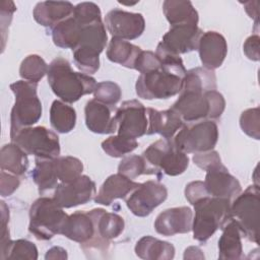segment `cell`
<instances>
[{
    "instance_id": "obj_1",
    "label": "cell",
    "mask_w": 260,
    "mask_h": 260,
    "mask_svg": "<svg viewBox=\"0 0 260 260\" xmlns=\"http://www.w3.org/2000/svg\"><path fill=\"white\" fill-rule=\"evenodd\" d=\"M160 59L158 69L140 74L136 81V93L144 100L169 99L180 93L187 72L180 56L155 51Z\"/></svg>"
},
{
    "instance_id": "obj_2",
    "label": "cell",
    "mask_w": 260,
    "mask_h": 260,
    "mask_svg": "<svg viewBox=\"0 0 260 260\" xmlns=\"http://www.w3.org/2000/svg\"><path fill=\"white\" fill-rule=\"evenodd\" d=\"M47 76L53 92L62 102L68 104L75 103L81 96L93 92L96 86L93 77L73 71L70 63L62 57H57L49 64Z\"/></svg>"
},
{
    "instance_id": "obj_3",
    "label": "cell",
    "mask_w": 260,
    "mask_h": 260,
    "mask_svg": "<svg viewBox=\"0 0 260 260\" xmlns=\"http://www.w3.org/2000/svg\"><path fill=\"white\" fill-rule=\"evenodd\" d=\"M225 108L223 95L217 90L182 88L178 100L170 108L184 122L218 119Z\"/></svg>"
},
{
    "instance_id": "obj_4",
    "label": "cell",
    "mask_w": 260,
    "mask_h": 260,
    "mask_svg": "<svg viewBox=\"0 0 260 260\" xmlns=\"http://www.w3.org/2000/svg\"><path fill=\"white\" fill-rule=\"evenodd\" d=\"M195 215L192 222L193 238L205 243L213 234L222 229L231 219V200L206 196L194 204Z\"/></svg>"
},
{
    "instance_id": "obj_5",
    "label": "cell",
    "mask_w": 260,
    "mask_h": 260,
    "mask_svg": "<svg viewBox=\"0 0 260 260\" xmlns=\"http://www.w3.org/2000/svg\"><path fill=\"white\" fill-rule=\"evenodd\" d=\"M38 83L18 80L10 84L15 103L10 114V135L30 127L42 117V103L37 94Z\"/></svg>"
},
{
    "instance_id": "obj_6",
    "label": "cell",
    "mask_w": 260,
    "mask_h": 260,
    "mask_svg": "<svg viewBox=\"0 0 260 260\" xmlns=\"http://www.w3.org/2000/svg\"><path fill=\"white\" fill-rule=\"evenodd\" d=\"M108 41L106 26L103 21L85 24L77 47L73 50L75 66L83 73L93 74L100 68V54Z\"/></svg>"
},
{
    "instance_id": "obj_7",
    "label": "cell",
    "mask_w": 260,
    "mask_h": 260,
    "mask_svg": "<svg viewBox=\"0 0 260 260\" xmlns=\"http://www.w3.org/2000/svg\"><path fill=\"white\" fill-rule=\"evenodd\" d=\"M67 217L66 212L53 198L40 197L29 208L28 232L38 240H50L61 234Z\"/></svg>"
},
{
    "instance_id": "obj_8",
    "label": "cell",
    "mask_w": 260,
    "mask_h": 260,
    "mask_svg": "<svg viewBox=\"0 0 260 260\" xmlns=\"http://www.w3.org/2000/svg\"><path fill=\"white\" fill-rule=\"evenodd\" d=\"M260 192L258 185L249 186L231 203V219L236 221L243 237L258 244Z\"/></svg>"
},
{
    "instance_id": "obj_9",
    "label": "cell",
    "mask_w": 260,
    "mask_h": 260,
    "mask_svg": "<svg viewBox=\"0 0 260 260\" xmlns=\"http://www.w3.org/2000/svg\"><path fill=\"white\" fill-rule=\"evenodd\" d=\"M10 140L36 159L55 158L60 154L58 135L43 126L22 128L10 135Z\"/></svg>"
},
{
    "instance_id": "obj_10",
    "label": "cell",
    "mask_w": 260,
    "mask_h": 260,
    "mask_svg": "<svg viewBox=\"0 0 260 260\" xmlns=\"http://www.w3.org/2000/svg\"><path fill=\"white\" fill-rule=\"evenodd\" d=\"M176 146L185 153H200L212 150L218 140V128L212 120H201L185 125L173 138Z\"/></svg>"
},
{
    "instance_id": "obj_11",
    "label": "cell",
    "mask_w": 260,
    "mask_h": 260,
    "mask_svg": "<svg viewBox=\"0 0 260 260\" xmlns=\"http://www.w3.org/2000/svg\"><path fill=\"white\" fill-rule=\"evenodd\" d=\"M147 162L168 176L183 174L189 165L187 153L180 150L173 138H161L151 143L142 153Z\"/></svg>"
},
{
    "instance_id": "obj_12",
    "label": "cell",
    "mask_w": 260,
    "mask_h": 260,
    "mask_svg": "<svg viewBox=\"0 0 260 260\" xmlns=\"http://www.w3.org/2000/svg\"><path fill=\"white\" fill-rule=\"evenodd\" d=\"M94 224V235L80 247L87 255L88 253H103L109 250L111 241L118 238L124 231L123 217L114 212H108L103 208H94L88 211Z\"/></svg>"
},
{
    "instance_id": "obj_13",
    "label": "cell",
    "mask_w": 260,
    "mask_h": 260,
    "mask_svg": "<svg viewBox=\"0 0 260 260\" xmlns=\"http://www.w3.org/2000/svg\"><path fill=\"white\" fill-rule=\"evenodd\" d=\"M115 132L118 135L136 139L147 132L146 108L137 100L125 101L113 117Z\"/></svg>"
},
{
    "instance_id": "obj_14",
    "label": "cell",
    "mask_w": 260,
    "mask_h": 260,
    "mask_svg": "<svg viewBox=\"0 0 260 260\" xmlns=\"http://www.w3.org/2000/svg\"><path fill=\"white\" fill-rule=\"evenodd\" d=\"M168 197L167 187L157 181H146L139 184L126 199L130 211L139 217L149 215Z\"/></svg>"
},
{
    "instance_id": "obj_15",
    "label": "cell",
    "mask_w": 260,
    "mask_h": 260,
    "mask_svg": "<svg viewBox=\"0 0 260 260\" xmlns=\"http://www.w3.org/2000/svg\"><path fill=\"white\" fill-rule=\"evenodd\" d=\"M202 30L194 24H183L171 26L157 45L156 51L180 56L197 50Z\"/></svg>"
},
{
    "instance_id": "obj_16",
    "label": "cell",
    "mask_w": 260,
    "mask_h": 260,
    "mask_svg": "<svg viewBox=\"0 0 260 260\" xmlns=\"http://www.w3.org/2000/svg\"><path fill=\"white\" fill-rule=\"evenodd\" d=\"M95 194V183L85 175H81L69 183L57 185L53 199L62 208H71L90 201Z\"/></svg>"
},
{
    "instance_id": "obj_17",
    "label": "cell",
    "mask_w": 260,
    "mask_h": 260,
    "mask_svg": "<svg viewBox=\"0 0 260 260\" xmlns=\"http://www.w3.org/2000/svg\"><path fill=\"white\" fill-rule=\"evenodd\" d=\"M105 26L113 38L134 40L144 31L145 20L140 13L113 9L105 16Z\"/></svg>"
},
{
    "instance_id": "obj_18",
    "label": "cell",
    "mask_w": 260,
    "mask_h": 260,
    "mask_svg": "<svg viewBox=\"0 0 260 260\" xmlns=\"http://www.w3.org/2000/svg\"><path fill=\"white\" fill-rule=\"evenodd\" d=\"M205 172L206 176L203 183L209 196L232 200L242 192L240 182L229 173L222 162Z\"/></svg>"
},
{
    "instance_id": "obj_19",
    "label": "cell",
    "mask_w": 260,
    "mask_h": 260,
    "mask_svg": "<svg viewBox=\"0 0 260 260\" xmlns=\"http://www.w3.org/2000/svg\"><path fill=\"white\" fill-rule=\"evenodd\" d=\"M193 212L187 206L168 208L160 212L154 221V229L162 236L186 234L192 231Z\"/></svg>"
},
{
    "instance_id": "obj_20",
    "label": "cell",
    "mask_w": 260,
    "mask_h": 260,
    "mask_svg": "<svg viewBox=\"0 0 260 260\" xmlns=\"http://www.w3.org/2000/svg\"><path fill=\"white\" fill-rule=\"evenodd\" d=\"M197 50L203 67L214 70L223 63L228 53V45L224 37L219 32L206 31L200 37Z\"/></svg>"
},
{
    "instance_id": "obj_21",
    "label": "cell",
    "mask_w": 260,
    "mask_h": 260,
    "mask_svg": "<svg viewBox=\"0 0 260 260\" xmlns=\"http://www.w3.org/2000/svg\"><path fill=\"white\" fill-rule=\"evenodd\" d=\"M148 128L146 134H159L164 138H174L177 132L184 126V121L173 110L157 111L152 108L146 109Z\"/></svg>"
},
{
    "instance_id": "obj_22",
    "label": "cell",
    "mask_w": 260,
    "mask_h": 260,
    "mask_svg": "<svg viewBox=\"0 0 260 260\" xmlns=\"http://www.w3.org/2000/svg\"><path fill=\"white\" fill-rule=\"evenodd\" d=\"M138 186L139 183L132 181L120 173L111 175L101 186L94 197V202L102 205H110L115 199L126 198Z\"/></svg>"
},
{
    "instance_id": "obj_23",
    "label": "cell",
    "mask_w": 260,
    "mask_h": 260,
    "mask_svg": "<svg viewBox=\"0 0 260 260\" xmlns=\"http://www.w3.org/2000/svg\"><path fill=\"white\" fill-rule=\"evenodd\" d=\"M74 6L68 1H43L37 3L32 15L35 20L43 26L54 27L73 14Z\"/></svg>"
},
{
    "instance_id": "obj_24",
    "label": "cell",
    "mask_w": 260,
    "mask_h": 260,
    "mask_svg": "<svg viewBox=\"0 0 260 260\" xmlns=\"http://www.w3.org/2000/svg\"><path fill=\"white\" fill-rule=\"evenodd\" d=\"M86 127L93 133L110 134L115 133L111 110L105 104L96 100H90L84 108Z\"/></svg>"
},
{
    "instance_id": "obj_25",
    "label": "cell",
    "mask_w": 260,
    "mask_h": 260,
    "mask_svg": "<svg viewBox=\"0 0 260 260\" xmlns=\"http://www.w3.org/2000/svg\"><path fill=\"white\" fill-rule=\"evenodd\" d=\"M61 235L81 244L88 242L94 235V224L88 211H76L68 215Z\"/></svg>"
},
{
    "instance_id": "obj_26",
    "label": "cell",
    "mask_w": 260,
    "mask_h": 260,
    "mask_svg": "<svg viewBox=\"0 0 260 260\" xmlns=\"http://www.w3.org/2000/svg\"><path fill=\"white\" fill-rule=\"evenodd\" d=\"M218 240V258L222 260H237L243 256L242 232L236 221L230 219L221 229Z\"/></svg>"
},
{
    "instance_id": "obj_27",
    "label": "cell",
    "mask_w": 260,
    "mask_h": 260,
    "mask_svg": "<svg viewBox=\"0 0 260 260\" xmlns=\"http://www.w3.org/2000/svg\"><path fill=\"white\" fill-rule=\"evenodd\" d=\"M135 253L145 260H171L175 256V247L169 242L144 236L136 243Z\"/></svg>"
},
{
    "instance_id": "obj_28",
    "label": "cell",
    "mask_w": 260,
    "mask_h": 260,
    "mask_svg": "<svg viewBox=\"0 0 260 260\" xmlns=\"http://www.w3.org/2000/svg\"><path fill=\"white\" fill-rule=\"evenodd\" d=\"M85 24L78 21L73 15L59 22L52 28V39L57 47L74 50L80 40Z\"/></svg>"
},
{
    "instance_id": "obj_29",
    "label": "cell",
    "mask_w": 260,
    "mask_h": 260,
    "mask_svg": "<svg viewBox=\"0 0 260 260\" xmlns=\"http://www.w3.org/2000/svg\"><path fill=\"white\" fill-rule=\"evenodd\" d=\"M162 11L171 26L198 23V12L190 1L167 0L162 4Z\"/></svg>"
},
{
    "instance_id": "obj_30",
    "label": "cell",
    "mask_w": 260,
    "mask_h": 260,
    "mask_svg": "<svg viewBox=\"0 0 260 260\" xmlns=\"http://www.w3.org/2000/svg\"><path fill=\"white\" fill-rule=\"evenodd\" d=\"M0 166L2 171L22 177L28 169L27 154L13 142L5 144L1 148Z\"/></svg>"
},
{
    "instance_id": "obj_31",
    "label": "cell",
    "mask_w": 260,
    "mask_h": 260,
    "mask_svg": "<svg viewBox=\"0 0 260 260\" xmlns=\"http://www.w3.org/2000/svg\"><path fill=\"white\" fill-rule=\"evenodd\" d=\"M141 51V48L125 40L112 38L107 49V57L114 63L133 69L135 61Z\"/></svg>"
},
{
    "instance_id": "obj_32",
    "label": "cell",
    "mask_w": 260,
    "mask_h": 260,
    "mask_svg": "<svg viewBox=\"0 0 260 260\" xmlns=\"http://www.w3.org/2000/svg\"><path fill=\"white\" fill-rule=\"evenodd\" d=\"M50 123L58 133H69L76 124L75 110L62 101H54L50 109Z\"/></svg>"
},
{
    "instance_id": "obj_33",
    "label": "cell",
    "mask_w": 260,
    "mask_h": 260,
    "mask_svg": "<svg viewBox=\"0 0 260 260\" xmlns=\"http://www.w3.org/2000/svg\"><path fill=\"white\" fill-rule=\"evenodd\" d=\"M36 167L31 172V177L38 186L41 194L46 191L56 188L58 185V178L55 171L54 158L50 159H36Z\"/></svg>"
},
{
    "instance_id": "obj_34",
    "label": "cell",
    "mask_w": 260,
    "mask_h": 260,
    "mask_svg": "<svg viewBox=\"0 0 260 260\" xmlns=\"http://www.w3.org/2000/svg\"><path fill=\"white\" fill-rule=\"evenodd\" d=\"M182 88L216 90V77L214 71L204 67H196L188 70L183 78Z\"/></svg>"
},
{
    "instance_id": "obj_35",
    "label": "cell",
    "mask_w": 260,
    "mask_h": 260,
    "mask_svg": "<svg viewBox=\"0 0 260 260\" xmlns=\"http://www.w3.org/2000/svg\"><path fill=\"white\" fill-rule=\"evenodd\" d=\"M118 173L129 179H135L141 175H157L158 171L150 166L142 155L125 156L118 166Z\"/></svg>"
},
{
    "instance_id": "obj_36",
    "label": "cell",
    "mask_w": 260,
    "mask_h": 260,
    "mask_svg": "<svg viewBox=\"0 0 260 260\" xmlns=\"http://www.w3.org/2000/svg\"><path fill=\"white\" fill-rule=\"evenodd\" d=\"M56 175L59 181L69 183L79 176L83 171V165L80 159L70 155L58 156L54 158Z\"/></svg>"
},
{
    "instance_id": "obj_37",
    "label": "cell",
    "mask_w": 260,
    "mask_h": 260,
    "mask_svg": "<svg viewBox=\"0 0 260 260\" xmlns=\"http://www.w3.org/2000/svg\"><path fill=\"white\" fill-rule=\"evenodd\" d=\"M49 65L45 60L36 54L25 57L19 67V75L25 81L38 83L48 72Z\"/></svg>"
},
{
    "instance_id": "obj_38",
    "label": "cell",
    "mask_w": 260,
    "mask_h": 260,
    "mask_svg": "<svg viewBox=\"0 0 260 260\" xmlns=\"http://www.w3.org/2000/svg\"><path fill=\"white\" fill-rule=\"evenodd\" d=\"M137 146L138 142L136 139L118 134L110 136L102 142L103 150L112 157H122L132 152Z\"/></svg>"
},
{
    "instance_id": "obj_39",
    "label": "cell",
    "mask_w": 260,
    "mask_h": 260,
    "mask_svg": "<svg viewBox=\"0 0 260 260\" xmlns=\"http://www.w3.org/2000/svg\"><path fill=\"white\" fill-rule=\"evenodd\" d=\"M94 100L105 104L106 106H115L122 96L120 86L113 81H102L96 83L93 90Z\"/></svg>"
},
{
    "instance_id": "obj_40",
    "label": "cell",
    "mask_w": 260,
    "mask_h": 260,
    "mask_svg": "<svg viewBox=\"0 0 260 260\" xmlns=\"http://www.w3.org/2000/svg\"><path fill=\"white\" fill-rule=\"evenodd\" d=\"M240 126L248 136L259 139L260 138V111L259 108H252L245 110L240 117Z\"/></svg>"
},
{
    "instance_id": "obj_41",
    "label": "cell",
    "mask_w": 260,
    "mask_h": 260,
    "mask_svg": "<svg viewBox=\"0 0 260 260\" xmlns=\"http://www.w3.org/2000/svg\"><path fill=\"white\" fill-rule=\"evenodd\" d=\"M7 259L36 260L38 259V249L34 243L27 240L19 239L12 241L5 260Z\"/></svg>"
},
{
    "instance_id": "obj_42",
    "label": "cell",
    "mask_w": 260,
    "mask_h": 260,
    "mask_svg": "<svg viewBox=\"0 0 260 260\" xmlns=\"http://www.w3.org/2000/svg\"><path fill=\"white\" fill-rule=\"evenodd\" d=\"M82 24H90L102 20L100 7L93 2H81L74 6L73 14Z\"/></svg>"
},
{
    "instance_id": "obj_43",
    "label": "cell",
    "mask_w": 260,
    "mask_h": 260,
    "mask_svg": "<svg viewBox=\"0 0 260 260\" xmlns=\"http://www.w3.org/2000/svg\"><path fill=\"white\" fill-rule=\"evenodd\" d=\"M159 67L160 59L155 53L151 51H141L135 61L133 69L140 72V74H143L158 69Z\"/></svg>"
},
{
    "instance_id": "obj_44",
    "label": "cell",
    "mask_w": 260,
    "mask_h": 260,
    "mask_svg": "<svg viewBox=\"0 0 260 260\" xmlns=\"http://www.w3.org/2000/svg\"><path fill=\"white\" fill-rule=\"evenodd\" d=\"M193 161L197 167H199L203 171H207L208 169L221 164L220 156L215 150L195 153L193 156Z\"/></svg>"
},
{
    "instance_id": "obj_45",
    "label": "cell",
    "mask_w": 260,
    "mask_h": 260,
    "mask_svg": "<svg viewBox=\"0 0 260 260\" xmlns=\"http://www.w3.org/2000/svg\"><path fill=\"white\" fill-rule=\"evenodd\" d=\"M20 185V181L17 176L8 172L2 171L0 174V193L2 197L10 196Z\"/></svg>"
},
{
    "instance_id": "obj_46",
    "label": "cell",
    "mask_w": 260,
    "mask_h": 260,
    "mask_svg": "<svg viewBox=\"0 0 260 260\" xmlns=\"http://www.w3.org/2000/svg\"><path fill=\"white\" fill-rule=\"evenodd\" d=\"M209 196L202 181L190 182L185 188V197L193 205L197 200Z\"/></svg>"
},
{
    "instance_id": "obj_47",
    "label": "cell",
    "mask_w": 260,
    "mask_h": 260,
    "mask_svg": "<svg viewBox=\"0 0 260 260\" xmlns=\"http://www.w3.org/2000/svg\"><path fill=\"white\" fill-rule=\"evenodd\" d=\"M259 41H260V38L256 34V35L250 36L244 43V46H243L244 53L250 60L259 61V59H260Z\"/></svg>"
},
{
    "instance_id": "obj_48",
    "label": "cell",
    "mask_w": 260,
    "mask_h": 260,
    "mask_svg": "<svg viewBox=\"0 0 260 260\" xmlns=\"http://www.w3.org/2000/svg\"><path fill=\"white\" fill-rule=\"evenodd\" d=\"M67 251L65 249H63L62 247H52L51 249H49L45 255V259L49 260V259H67Z\"/></svg>"
},
{
    "instance_id": "obj_49",
    "label": "cell",
    "mask_w": 260,
    "mask_h": 260,
    "mask_svg": "<svg viewBox=\"0 0 260 260\" xmlns=\"http://www.w3.org/2000/svg\"><path fill=\"white\" fill-rule=\"evenodd\" d=\"M245 10L251 18H254L258 25V1H248L244 3Z\"/></svg>"
},
{
    "instance_id": "obj_50",
    "label": "cell",
    "mask_w": 260,
    "mask_h": 260,
    "mask_svg": "<svg viewBox=\"0 0 260 260\" xmlns=\"http://www.w3.org/2000/svg\"><path fill=\"white\" fill-rule=\"evenodd\" d=\"M204 259V255L202 253V251L200 250V248L195 247V246H191L188 247L185 250L184 253V259Z\"/></svg>"
}]
</instances>
